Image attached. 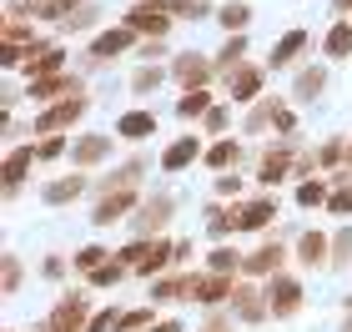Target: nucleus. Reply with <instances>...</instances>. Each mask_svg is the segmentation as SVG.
I'll return each mask as SVG.
<instances>
[{
  "label": "nucleus",
  "instance_id": "1",
  "mask_svg": "<svg viewBox=\"0 0 352 332\" xmlns=\"http://www.w3.org/2000/svg\"><path fill=\"white\" fill-rule=\"evenodd\" d=\"M166 257H176V247H166V242H146V236H141V242H131L126 247V267H136V272H162L166 267Z\"/></svg>",
  "mask_w": 352,
  "mask_h": 332
},
{
  "label": "nucleus",
  "instance_id": "2",
  "mask_svg": "<svg viewBox=\"0 0 352 332\" xmlns=\"http://www.w3.org/2000/svg\"><path fill=\"white\" fill-rule=\"evenodd\" d=\"M267 307L277 312V318H292V312L302 307V287L292 277H272L267 282Z\"/></svg>",
  "mask_w": 352,
  "mask_h": 332
},
{
  "label": "nucleus",
  "instance_id": "3",
  "mask_svg": "<svg viewBox=\"0 0 352 332\" xmlns=\"http://www.w3.org/2000/svg\"><path fill=\"white\" fill-rule=\"evenodd\" d=\"M166 25H171V10L166 5H136V10H126V30H146V36L162 41Z\"/></svg>",
  "mask_w": 352,
  "mask_h": 332
},
{
  "label": "nucleus",
  "instance_id": "4",
  "mask_svg": "<svg viewBox=\"0 0 352 332\" xmlns=\"http://www.w3.org/2000/svg\"><path fill=\"white\" fill-rule=\"evenodd\" d=\"M201 156V141L197 136H182V141H171L166 146V156H162V171H182V166H191Z\"/></svg>",
  "mask_w": 352,
  "mask_h": 332
},
{
  "label": "nucleus",
  "instance_id": "5",
  "mask_svg": "<svg viewBox=\"0 0 352 332\" xmlns=\"http://www.w3.org/2000/svg\"><path fill=\"white\" fill-rule=\"evenodd\" d=\"M166 221H171V201H166V197H151L146 207H141V217L131 221V227H136L141 236H151L156 227H166Z\"/></svg>",
  "mask_w": 352,
  "mask_h": 332
},
{
  "label": "nucleus",
  "instance_id": "6",
  "mask_svg": "<svg viewBox=\"0 0 352 332\" xmlns=\"http://www.w3.org/2000/svg\"><path fill=\"white\" fill-rule=\"evenodd\" d=\"M86 111V96H71V101H60V106H51L45 116L36 121V131H56V126H66V121H76Z\"/></svg>",
  "mask_w": 352,
  "mask_h": 332
},
{
  "label": "nucleus",
  "instance_id": "7",
  "mask_svg": "<svg viewBox=\"0 0 352 332\" xmlns=\"http://www.w3.org/2000/svg\"><path fill=\"white\" fill-rule=\"evenodd\" d=\"M327 247H332V242H327L322 232H302V242H297V262H302V267H322V262H327Z\"/></svg>",
  "mask_w": 352,
  "mask_h": 332
},
{
  "label": "nucleus",
  "instance_id": "8",
  "mask_svg": "<svg viewBox=\"0 0 352 332\" xmlns=\"http://www.w3.org/2000/svg\"><path fill=\"white\" fill-rule=\"evenodd\" d=\"M116 131H121L126 141H146V136L156 131V116H151V111H131V116L116 121Z\"/></svg>",
  "mask_w": 352,
  "mask_h": 332
},
{
  "label": "nucleus",
  "instance_id": "9",
  "mask_svg": "<svg viewBox=\"0 0 352 332\" xmlns=\"http://www.w3.org/2000/svg\"><path fill=\"white\" fill-rule=\"evenodd\" d=\"M126 45H131V30H106V36L91 41V56L96 60H111V56H121Z\"/></svg>",
  "mask_w": 352,
  "mask_h": 332
},
{
  "label": "nucleus",
  "instance_id": "10",
  "mask_svg": "<svg viewBox=\"0 0 352 332\" xmlns=\"http://www.w3.org/2000/svg\"><path fill=\"white\" fill-rule=\"evenodd\" d=\"M322 51L332 56V60H347L352 56V21H338L327 30V41H322Z\"/></svg>",
  "mask_w": 352,
  "mask_h": 332
},
{
  "label": "nucleus",
  "instance_id": "11",
  "mask_svg": "<svg viewBox=\"0 0 352 332\" xmlns=\"http://www.w3.org/2000/svg\"><path fill=\"white\" fill-rule=\"evenodd\" d=\"M257 91H262V71H257V66H236V71H232V96H236V101H252Z\"/></svg>",
  "mask_w": 352,
  "mask_h": 332
},
{
  "label": "nucleus",
  "instance_id": "12",
  "mask_svg": "<svg viewBox=\"0 0 352 332\" xmlns=\"http://www.w3.org/2000/svg\"><path fill=\"white\" fill-rule=\"evenodd\" d=\"M272 212H277V207H272L267 197H262V201H252V207H242V212H236V232H257V227H267V221H272Z\"/></svg>",
  "mask_w": 352,
  "mask_h": 332
},
{
  "label": "nucleus",
  "instance_id": "13",
  "mask_svg": "<svg viewBox=\"0 0 352 332\" xmlns=\"http://www.w3.org/2000/svg\"><path fill=\"white\" fill-rule=\"evenodd\" d=\"M287 166H292V162H287V151H282V146H267V151H262V171H257V177H262L267 186H277V181L287 177Z\"/></svg>",
  "mask_w": 352,
  "mask_h": 332
},
{
  "label": "nucleus",
  "instance_id": "14",
  "mask_svg": "<svg viewBox=\"0 0 352 332\" xmlns=\"http://www.w3.org/2000/svg\"><path fill=\"white\" fill-rule=\"evenodd\" d=\"M111 151V136H86V141H76V166H96V162H101V156Z\"/></svg>",
  "mask_w": 352,
  "mask_h": 332
},
{
  "label": "nucleus",
  "instance_id": "15",
  "mask_svg": "<svg viewBox=\"0 0 352 332\" xmlns=\"http://www.w3.org/2000/svg\"><path fill=\"white\" fill-rule=\"evenodd\" d=\"M86 192V177H60V181H51V186H45V201H51V207H60V201H71V197H81Z\"/></svg>",
  "mask_w": 352,
  "mask_h": 332
},
{
  "label": "nucleus",
  "instance_id": "16",
  "mask_svg": "<svg viewBox=\"0 0 352 332\" xmlns=\"http://www.w3.org/2000/svg\"><path fill=\"white\" fill-rule=\"evenodd\" d=\"M302 45H307V36H302V30H287V36L277 41V51H272V66H292V60L302 56Z\"/></svg>",
  "mask_w": 352,
  "mask_h": 332
},
{
  "label": "nucleus",
  "instance_id": "17",
  "mask_svg": "<svg viewBox=\"0 0 352 332\" xmlns=\"http://www.w3.org/2000/svg\"><path fill=\"white\" fill-rule=\"evenodd\" d=\"M236 312H242L247 322H262V318H267L272 307H267L262 297H257V287H236Z\"/></svg>",
  "mask_w": 352,
  "mask_h": 332
},
{
  "label": "nucleus",
  "instance_id": "18",
  "mask_svg": "<svg viewBox=\"0 0 352 332\" xmlns=\"http://www.w3.org/2000/svg\"><path fill=\"white\" fill-rule=\"evenodd\" d=\"M131 192H116V197H106L101 201V207H96V227H111V221H116V217H126V207H131Z\"/></svg>",
  "mask_w": 352,
  "mask_h": 332
},
{
  "label": "nucleus",
  "instance_id": "19",
  "mask_svg": "<svg viewBox=\"0 0 352 332\" xmlns=\"http://www.w3.org/2000/svg\"><path fill=\"white\" fill-rule=\"evenodd\" d=\"M60 60H66V56H60V51H56V45H30V56H25V66H30V76H41V71H56V66H60Z\"/></svg>",
  "mask_w": 352,
  "mask_h": 332
},
{
  "label": "nucleus",
  "instance_id": "20",
  "mask_svg": "<svg viewBox=\"0 0 352 332\" xmlns=\"http://www.w3.org/2000/svg\"><path fill=\"white\" fill-rule=\"evenodd\" d=\"M242 267H247V272H257V277L262 272H277V267H282V247H257Z\"/></svg>",
  "mask_w": 352,
  "mask_h": 332
},
{
  "label": "nucleus",
  "instance_id": "21",
  "mask_svg": "<svg viewBox=\"0 0 352 332\" xmlns=\"http://www.w3.org/2000/svg\"><path fill=\"white\" fill-rule=\"evenodd\" d=\"M60 91H71L66 76H41V81H30V101H56Z\"/></svg>",
  "mask_w": 352,
  "mask_h": 332
},
{
  "label": "nucleus",
  "instance_id": "22",
  "mask_svg": "<svg viewBox=\"0 0 352 332\" xmlns=\"http://www.w3.org/2000/svg\"><path fill=\"white\" fill-rule=\"evenodd\" d=\"M322 86H327V71H322V66H302V76H297V96H302V101H312Z\"/></svg>",
  "mask_w": 352,
  "mask_h": 332
},
{
  "label": "nucleus",
  "instance_id": "23",
  "mask_svg": "<svg viewBox=\"0 0 352 332\" xmlns=\"http://www.w3.org/2000/svg\"><path fill=\"white\" fill-rule=\"evenodd\" d=\"M236 156H242V146H236V141H217V146L206 151V166H217V171H221V166H232Z\"/></svg>",
  "mask_w": 352,
  "mask_h": 332
},
{
  "label": "nucleus",
  "instance_id": "24",
  "mask_svg": "<svg viewBox=\"0 0 352 332\" xmlns=\"http://www.w3.org/2000/svg\"><path fill=\"white\" fill-rule=\"evenodd\" d=\"M242 51H247V41H242V36H232L227 45H221V56H217V71H232V66H242Z\"/></svg>",
  "mask_w": 352,
  "mask_h": 332
},
{
  "label": "nucleus",
  "instance_id": "25",
  "mask_svg": "<svg viewBox=\"0 0 352 332\" xmlns=\"http://www.w3.org/2000/svg\"><path fill=\"white\" fill-rule=\"evenodd\" d=\"M121 277H126V262H101V267L91 272L96 287H111V282H121Z\"/></svg>",
  "mask_w": 352,
  "mask_h": 332
},
{
  "label": "nucleus",
  "instance_id": "26",
  "mask_svg": "<svg viewBox=\"0 0 352 332\" xmlns=\"http://www.w3.org/2000/svg\"><path fill=\"white\" fill-rule=\"evenodd\" d=\"M206 267H212L217 277H232V272H236V252H232V247H217V252H212V262H206Z\"/></svg>",
  "mask_w": 352,
  "mask_h": 332
},
{
  "label": "nucleus",
  "instance_id": "27",
  "mask_svg": "<svg viewBox=\"0 0 352 332\" xmlns=\"http://www.w3.org/2000/svg\"><path fill=\"white\" fill-rule=\"evenodd\" d=\"M297 201H302V207H322V201H327V186H322V181H302V186H297Z\"/></svg>",
  "mask_w": 352,
  "mask_h": 332
},
{
  "label": "nucleus",
  "instance_id": "28",
  "mask_svg": "<svg viewBox=\"0 0 352 332\" xmlns=\"http://www.w3.org/2000/svg\"><path fill=\"white\" fill-rule=\"evenodd\" d=\"M166 10H171V15H186V21H201V15H212L201 0H166Z\"/></svg>",
  "mask_w": 352,
  "mask_h": 332
},
{
  "label": "nucleus",
  "instance_id": "29",
  "mask_svg": "<svg viewBox=\"0 0 352 332\" xmlns=\"http://www.w3.org/2000/svg\"><path fill=\"white\" fill-rule=\"evenodd\" d=\"M101 262H106V247H81L76 252V272H96Z\"/></svg>",
  "mask_w": 352,
  "mask_h": 332
},
{
  "label": "nucleus",
  "instance_id": "30",
  "mask_svg": "<svg viewBox=\"0 0 352 332\" xmlns=\"http://www.w3.org/2000/svg\"><path fill=\"white\" fill-rule=\"evenodd\" d=\"M252 21V5H221V25L227 30H242Z\"/></svg>",
  "mask_w": 352,
  "mask_h": 332
},
{
  "label": "nucleus",
  "instance_id": "31",
  "mask_svg": "<svg viewBox=\"0 0 352 332\" xmlns=\"http://www.w3.org/2000/svg\"><path fill=\"white\" fill-rule=\"evenodd\" d=\"M206 106H212V96H206V91H186V96H182V116H201Z\"/></svg>",
  "mask_w": 352,
  "mask_h": 332
},
{
  "label": "nucleus",
  "instance_id": "32",
  "mask_svg": "<svg viewBox=\"0 0 352 332\" xmlns=\"http://www.w3.org/2000/svg\"><path fill=\"white\" fill-rule=\"evenodd\" d=\"M162 76H166V71H162V66H156V71H151V66H146V71H136V81H131V86H136V91H141V96H146V91H151V86H162Z\"/></svg>",
  "mask_w": 352,
  "mask_h": 332
},
{
  "label": "nucleus",
  "instance_id": "33",
  "mask_svg": "<svg viewBox=\"0 0 352 332\" xmlns=\"http://www.w3.org/2000/svg\"><path fill=\"white\" fill-rule=\"evenodd\" d=\"M116 327H121V332H131V327H156V322H151V312L141 307V312H126V318H116Z\"/></svg>",
  "mask_w": 352,
  "mask_h": 332
},
{
  "label": "nucleus",
  "instance_id": "34",
  "mask_svg": "<svg viewBox=\"0 0 352 332\" xmlns=\"http://www.w3.org/2000/svg\"><path fill=\"white\" fill-rule=\"evenodd\" d=\"M60 151H66V141H60V136H45L41 146H36V162H51V156H60Z\"/></svg>",
  "mask_w": 352,
  "mask_h": 332
},
{
  "label": "nucleus",
  "instance_id": "35",
  "mask_svg": "<svg viewBox=\"0 0 352 332\" xmlns=\"http://www.w3.org/2000/svg\"><path fill=\"white\" fill-rule=\"evenodd\" d=\"M327 207H332V212H338V217H352V186H342V192H338V197H332V201H327Z\"/></svg>",
  "mask_w": 352,
  "mask_h": 332
},
{
  "label": "nucleus",
  "instance_id": "36",
  "mask_svg": "<svg viewBox=\"0 0 352 332\" xmlns=\"http://www.w3.org/2000/svg\"><path fill=\"white\" fill-rule=\"evenodd\" d=\"M332 247H338V257H332L338 267H342V262H352V232H342V236H338V242H332Z\"/></svg>",
  "mask_w": 352,
  "mask_h": 332
},
{
  "label": "nucleus",
  "instance_id": "37",
  "mask_svg": "<svg viewBox=\"0 0 352 332\" xmlns=\"http://www.w3.org/2000/svg\"><path fill=\"white\" fill-rule=\"evenodd\" d=\"M15 287H21V262L6 257V292H15Z\"/></svg>",
  "mask_w": 352,
  "mask_h": 332
},
{
  "label": "nucleus",
  "instance_id": "38",
  "mask_svg": "<svg viewBox=\"0 0 352 332\" xmlns=\"http://www.w3.org/2000/svg\"><path fill=\"white\" fill-rule=\"evenodd\" d=\"M106 327H116V312H101V318H91L86 332H106Z\"/></svg>",
  "mask_w": 352,
  "mask_h": 332
},
{
  "label": "nucleus",
  "instance_id": "39",
  "mask_svg": "<svg viewBox=\"0 0 352 332\" xmlns=\"http://www.w3.org/2000/svg\"><path fill=\"white\" fill-rule=\"evenodd\" d=\"M217 192H221V197H236V192H242V181H236V177H221Z\"/></svg>",
  "mask_w": 352,
  "mask_h": 332
},
{
  "label": "nucleus",
  "instance_id": "40",
  "mask_svg": "<svg viewBox=\"0 0 352 332\" xmlns=\"http://www.w3.org/2000/svg\"><path fill=\"white\" fill-rule=\"evenodd\" d=\"M227 121H232L227 111H212V116H206V126H212V131H227Z\"/></svg>",
  "mask_w": 352,
  "mask_h": 332
},
{
  "label": "nucleus",
  "instance_id": "41",
  "mask_svg": "<svg viewBox=\"0 0 352 332\" xmlns=\"http://www.w3.org/2000/svg\"><path fill=\"white\" fill-rule=\"evenodd\" d=\"M151 332H182V322H156Z\"/></svg>",
  "mask_w": 352,
  "mask_h": 332
},
{
  "label": "nucleus",
  "instance_id": "42",
  "mask_svg": "<svg viewBox=\"0 0 352 332\" xmlns=\"http://www.w3.org/2000/svg\"><path fill=\"white\" fill-rule=\"evenodd\" d=\"M201 332H232V327L227 322H212V327H201Z\"/></svg>",
  "mask_w": 352,
  "mask_h": 332
},
{
  "label": "nucleus",
  "instance_id": "43",
  "mask_svg": "<svg viewBox=\"0 0 352 332\" xmlns=\"http://www.w3.org/2000/svg\"><path fill=\"white\" fill-rule=\"evenodd\" d=\"M347 10H352V5H347Z\"/></svg>",
  "mask_w": 352,
  "mask_h": 332
}]
</instances>
